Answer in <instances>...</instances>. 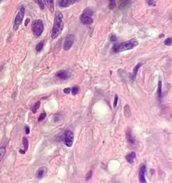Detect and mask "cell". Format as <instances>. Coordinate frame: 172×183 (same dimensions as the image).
Returning a JSON list of instances; mask_svg holds the SVG:
<instances>
[{"label":"cell","instance_id":"obj_1","mask_svg":"<svg viewBox=\"0 0 172 183\" xmlns=\"http://www.w3.org/2000/svg\"><path fill=\"white\" fill-rule=\"evenodd\" d=\"M64 28V23H63V15L61 11H58L55 15L54 18V24L52 29L51 36L52 39H56L59 34L62 33V29Z\"/></svg>","mask_w":172,"mask_h":183},{"label":"cell","instance_id":"obj_2","mask_svg":"<svg viewBox=\"0 0 172 183\" xmlns=\"http://www.w3.org/2000/svg\"><path fill=\"white\" fill-rule=\"evenodd\" d=\"M138 44V42L136 39H130L128 41H126L124 43H118V44H115V45L112 47V52H120L123 51H127V50H130L135 48Z\"/></svg>","mask_w":172,"mask_h":183},{"label":"cell","instance_id":"obj_3","mask_svg":"<svg viewBox=\"0 0 172 183\" xmlns=\"http://www.w3.org/2000/svg\"><path fill=\"white\" fill-rule=\"evenodd\" d=\"M44 23L41 20H34L32 24V31L35 36L40 37L44 31Z\"/></svg>","mask_w":172,"mask_h":183},{"label":"cell","instance_id":"obj_4","mask_svg":"<svg viewBox=\"0 0 172 183\" xmlns=\"http://www.w3.org/2000/svg\"><path fill=\"white\" fill-rule=\"evenodd\" d=\"M62 140L66 146L72 147L73 145V141H74L73 132L70 130H66L63 133V135L62 136Z\"/></svg>","mask_w":172,"mask_h":183},{"label":"cell","instance_id":"obj_5","mask_svg":"<svg viewBox=\"0 0 172 183\" xmlns=\"http://www.w3.org/2000/svg\"><path fill=\"white\" fill-rule=\"evenodd\" d=\"M24 16H25V7H22V8L20 9V11H18V13L16 14V17H15V20H14V30L16 31L17 29H18L19 26L20 25L22 22V20L24 18Z\"/></svg>","mask_w":172,"mask_h":183},{"label":"cell","instance_id":"obj_6","mask_svg":"<svg viewBox=\"0 0 172 183\" xmlns=\"http://www.w3.org/2000/svg\"><path fill=\"white\" fill-rule=\"evenodd\" d=\"M74 41H75V36L73 34L67 35L66 39H65L64 45H63V48L65 51H68V50L72 48V47L74 44Z\"/></svg>","mask_w":172,"mask_h":183},{"label":"cell","instance_id":"obj_7","mask_svg":"<svg viewBox=\"0 0 172 183\" xmlns=\"http://www.w3.org/2000/svg\"><path fill=\"white\" fill-rule=\"evenodd\" d=\"M80 20L81 23H83L84 25H91L93 23V18H92V16L90 15H87L85 13H83L80 17Z\"/></svg>","mask_w":172,"mask_h":183},{"label":"cell","instance_id":"obj_8","mask_svg":"<svg viewBox=\"0 0 172 183\" xmlns=\"http://www.w3.org/2000/svg\"><path fill=\"white\" fill-rule=\"evenodd\" d=\"M145 174H146V165H143L138 172V179L139 182L142 183H146V178H145Z\"/></svg>","mask_w":172,"mask_h":183},{"label":"cell","instance_id":"obj_9","mask_svg":"<svg viewBox=\"0 0 172 183\" xmlns=\"http://www.w3.org/2000/svg\"><path fill=\"white\" fill-rule=\"evenodd\" d=\"M56 77L62 79V80H66V79L70 78V74L66 70H59L56 73Z\"/></svg>","mask_w":172,"mask_h":183},{"label":"cell","instance_id":"obj_10","mask_svg":"<svg viewBox=\"0 0 172 183\" xmlns=\"http://www.w3.org/2000/svg\"><path fill=\"white\" fill-rule=\"evenodd\" d=\"M79 1H80V0H61L59 2V6L62 7H67L70 5H72Z\"/></svg>","mask_w":172,"mask_h":183},{"label":"cell","instance_id":"obj_11","mask_svg":"<svg viewBox=\"0 0 172 183\" xmlns=\"http://www.w3.org/2000/svg\"><path fill=\"white\" fill-rule=\"evenodd\" d=\"M47 172H48V169H47L46 167H41L38 169L37 173H36V178L38 179H42L44 176L46 175Z\"/></svg>","mask_w":172,"mask_h":183},{"label":"cell","instance_id":"obj_12","mask_svg":"<svg viewBox=\"0 0 172 183\" xmlns=\"http://www.w3.org/2000/svg\"><path fill=\"white\" fill-rule=\"evenodd\" d=\"M135 158H136V154H135L134 152L130 153L129 155H127L126 156V159L127 160V162H128V163H130V164H133V163H134Z\"/></svg>","mask_w":172,"mask_h":183},{"label":"cell","instance_id":"obj_13","mask_svg":"<svg viewBox=\"0 0 172 183\" xmlns=\"http://www.w3.org/2000/svg\"><path fill=\"white\" fill-rule=\"evenodd\" d=\"M126 138H127V141H128V142L130 143V144H134L135 142V139L134 137H133L132 136V133H131V130H128L126 132Z\"/></svg>","mask_w":172,"mask_h":183},{"label":"cell","instance_id":"obj_14","mask_svg":"<svg viewBox=\"0 0 172 183\" xmlns=\"http://www.w3.org/2000/svg\"><path fill=\"white\" fill-rule=\"evenodd\" d=\"M44 2H45L47 7H48V9L52 12L54 11V3H53V0H44Z\"/></svg>","mask_w":172,"mask_h":183},{"label":"cell","instance_id":"obj_15","mask_svg":"<svg viewBox=\"0 0 172 183\" xmlns=\"http://www.w3.org/2000/svg\"><path fill=\"white\" fill-rule=\"evenodd\" d=\"M162 81H159L158 82V98L160 101H161L162 100Z\"/></svg>","mask_w":172,"mask_h":183},{"label":"cell","instance_id":"obj_16","mask_svg":"<svg viewBox=\"0 0 172 183\" xmlns=\"http://www.w3.org/2000/svg\"><path fill=\"white\" fill-rule=\"evenodd\" d=\"M124 114L126 118H130L131 115V112H130V108L128 104H126V106L124 107Z\"/></svg>","mask_w":172,"mask_h":183},{"label":"cell","instance_id":"obj_17","mask_svg":"<svg viewBox=\"0 0 172 183\" xmlns=\"http://www.w3.org/2000/svg\"><path fill=\"white\" fill-rule=\"evenodd\" d=\"M141 66H142V63H138V64H137V66L134 67V75H133V77H132V80H134V79H135L136 75H137V73H138V70L139 68L141 67Z\"/></svg>","mask_w":172,"mask_h":183},{"label":"cell","instance_id":"obj_18","mask_svg":"<svg viewBox=\"0 0 172 183\" xmlns=\"http://www.w3.org/2000/svg\"><path fill=\"white\" fill-rule=\"evenodd\" d=\"M22 141H23V146H24V150H26V151H27L28 146H29V141H28V139H27V138H26V137H23Z\"/></svg>","mask_w":172,"mask_h":183},{"label":"cell","instance_id":"obj_19","mask_svg":"<svg viewBox=\"0 0 172 183\" xmlns=\"http://www.w3.org/2000/svg\"><path fill=\"white\" fill-rule=\"evenodd\" d=\"M34 1L38 5V7H40L41 9H42V10L44 9V7H45V5H44L43 0H34Z\"/></svg>","mask_w":172,"mask_h":183},{"label":"cell","instance_id":"obj_20","mask_svg":"<svg viewBox=\"0 0 172 183\" xmlns=\"http://www.w3.org/2000/svg\"><path fill=\"white\" fill-rule=\"evenodd\" d=\"M108 1H109V8H110L111 10H113L116 7V1L115 0H108Z\"/></svg>","mask_w":172,"mask_h":183},{"label":"cell","instance_id":"obj_21","mask_svg":"<svg viewBox=\"0 0 172 183\" xmlns=\"http://www.w3.org/2000/svg\"><path fill=\"white\" fill-rule=\"evenodd\" d=\"M40 101H37V102L34 104V107L32 108V112H33L34 114H35V113H36V112H37V110H38V108H40Z\"/></svg>","mask_w":172,"mask_h":183},{"label":"cell","instance_id":"obj_22","mask_svg":"<svg viewBox=\"0 0 172 183\" xmlns=\"http://www.w3.org/2000/svg\"><path fill=\"white\" fill-rule=\"evenodd\" d=\"M129 2H130V0H121L120 3V8L124 7L126 6H127L129 4Z\"/></svg>","mask_w":172,"mask_h":183},{"label":"cell","instance_id":"obj_23","mask_svg":"<svg viewBox=\"0 0 172 183\" xmlns=\"http://www.w3.org/2000/svg\"><path fill=\"white\" fill-rule=\"evenodd\" d=\"M43 48H44V42H40V43H38L37 44V46H36V48H35V49H36L37 52H40L41 50L43 49Z\"/></svg>","mask_w":172,"mask_h":183},{"label":"cell","instance_id":"obj_24","mask_svg":"<svg viewBox=\"0 0 172 183\" xmlns=\"http://www.w3.org/2000/svg\"><path fill=\"white\" fill-rule=\"evenodd\" d=\"M5 153H6V148H5V147L4 146L0 147V159L4 157V155H5Z\"/></svg>","mask_w":172,"mask_h":183},{"label":"cell","instance_id":"obj_25","mask_svg":"<svg viewBox=\"0 0 172 183\" xmlns=\"http://www.w3.org/2000/svg\"><path fill=\"white\" fill-rule=\"evenodd\" d=\"M79 90H80L79 88L77 86H75V87H73L72 88V91H70V92H72V93L73 94V95H76V94L79 92Z\"/></svg>","mask_w":172,"mask_h":183},{"label":"cell","instance_id":"obj_26","mask_svg":"<svg viewBox=\"0 0 172 183\" xmlns=\"http://www.w3.org/2000/svg\"><path fill=\"white\" fill-rule=\"evenodd\" d=\"M171 43H172V39H171V38H168V39H166V41H165V44H166V45L170 46Z\"/></svg>","mask_w":172,"mask_h":183},{"label":"cell","instance_id":"obj_27","mask_svg":"<svg viewBox=\"0 0 172 183\" xmlns=\"http://www.w3.org/2000/svg\"><path fill=\"white\" fill-rule=\"evenodd\" d=\"M83 13H85L87 15H90V16H92V15H93V11H92L91 9H90V8H87V9H85L84 11V12Z\"/></svg>","mask_w":172,"mask_h":183},{"label":"cell","instance_id":"obj_28","mask_svg":"<svg viewBox=\"0 0 172 183\" xmlns=\"http://www.w3.org/2000/svg\"><path fill=\"white\" fill-rule=\"evenodd\" d=\"M45 117H46V113H42L40 115V117H38V121H42V120H44V119H45Z\"/></svg>","mask_w":172,"mask_h":183},{"label":"cell","instance_id":"obj_29","mask_svg":"<svg viewBox=\"0 0 172 183\" xmlns=\"http://www.w3.org/2000/svg\"><path fill=\"white\" fill-rule=\"evenodd\" d=\"M92 174H93V172H92V171H90V172L88 173V174L86 175V181H88V180L92 178Z\"/></svg>","mask_w":172,"mask_h":183},{"label":"cell","instance_id":"obj_30","mask_svg":"<svg viewBox=\"0 0 172 183\" xmlns=\"http://www.w3.org/2000/svg\"><path fill=\"white\" fill-rule=\"evenodd\" d=\"M110 40L112 41V42H116V41L117 40V38H116V35L112 34L111 36H110Z\"/></svg>","mask_w":172,"mask_h":183},{"label":"cell","instance_id":"obj_31","mask_svg":"<svg viewBox=\"0 0 172 183\" xmlns=\"http://www.w3.org/2000/svg\"><path fill=\"white\" fill-rule=\"evenodd\" d=\"M117 103H118V96L116 95L115 96V99H114V107H116Z\"/></svg>","mask_w":172,"mask_h":183},{"label":"cell","instance_id":"obj_32","mask_svg":"<svg viewBox=\"0 0 172 183\" xmlns=\"http://www.w3.org/2000/svg\"><path fill=\"white\" fill-rule=\"evenodd\" d=\"M148 3L150 6H155L156 5V2H154L153 0H148Z\"/></svg>","mask_w":172,"mask_h":183},{"label":"cell","instance_id":"obj_33","mask_svg":"<svg viewBox=\"0 0 172 183\" xmlns=\"http://www.w3.org/2000/svg\"><path fill=\"white\" fill-rule=\"evenodd\" d=\"M25 132H26V134H29L30 133V127L29 126H26L25 127Z\"/></svg>","mask_w":172,"mask_h":183},{"label":"cell","instance_id":"obj_34","mask_svg":"<svg viewBox=\"0 0 172 183\" xmlns=\"http://www.w3.org/2000/svg\"><path fill=\"white\" fill-rule=\"evenodd\" d=\"M72 91V89H70V88H65V89L63 90V92L65 93H66V94H68V93H70V92Z\"/></svg>","mask_w":172,"mask_h":183},{"label":"cell","instance_id":"obj_35","mask_svg":"<svg viewBox=\"0 0 172 183\" xmlns=\"http://www.w3.org/2000/svg\"><path fill=\"white\" fill-rule=\"evenodd\" d=\"M19 152L20 153V154H25L26 151L25 150H19Z\"/></svg>","mask_w":172,"mask_h":183},{"label":"cell","instance_id":"obj_36","mask_svg":"<svg viewBox=\"0 0 172 183\" xmlns=\"http://www.w3.org/2000/svg\"><path fill=\"white\" fill-rule=\"evenodd\" d=\"M29 22H30V19H29V18H27V19H26V22L25 23V25H27Z\"/></svg>","mask_w":172,"mask_h":183}]
</instances>
